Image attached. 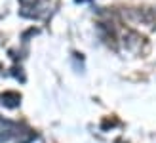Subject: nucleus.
<instances>
[{
    "label": "nucleus",
    "instance_id": "obj_1",
    "mask_svg": "<svg viewBox=\"0 0 156 143\" xmlns=\"http://www.w3.org/2000/svg\"><path fill=\"white\" fill-rule=\"evenodd\" d=\"M0 99H2V103L6 107H17L19 105V95L17 94H4Z\"/></svg>",
    "mask_w": 156,
    "mask_h": 143
}]
</instances>
